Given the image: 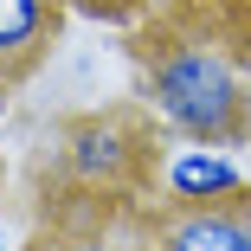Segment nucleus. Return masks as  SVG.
<instances>
[{"instance_id":"nucleus-3","label":"nucleus","mask_w":251,"mask_h":251,"mask_svg":"<svg viewBox=\"0 0 251 251\" xmlns=\"http://www.w3.org/2000/svg\"><path fill=\"white\" fill-rule=\"evenodd\" d=\"M142 219H148V200H116V193L39 180V226L20 251H148Z\"/></svg>"},{"instance_id":"nucleus-6","label":"nucleus","mask_w":251,"mask_h":251,"mask_svg":"<svg viewBox=\"0 0 251 251\" xmlns=\"http://www.w3.org/2000/svg\"><path fill=\"white\" fill-rule=\"evenodd\" d=\"M65 32V0H0V103L20 90Z\"/></svg>"},{"instance_id":"nucleus-2","label":"nucleus","mask_w":251,"mask_h":251,"mask_svg":"<svg viewBox=\"0 0 251 251\" xmlns=\"http://www.w3.org/2000/svg\"><path fill=\"white\" fill-rule=\"evenodd\" d=\"M155 123L142 103H116V110H90L52 129L45 148V187H84V193H116V200H148L155 193Z\"/></svg>"},{"instance_id":"nucleus-4","label":"nucleus","mask_w":251,"mask_h":251,"mask_svg":"<svg viewBox=\"0 0 251 251\" xmlns=\"http://www.w3.org/2000/svg\"><path fill=\"white\" fill-rule=\"evenodd\" d=\"M251 174L226 142H174L155 161V193L148 206H219V200H245Z\"/></svg>"},{"instance_id":"nucleus-5","label":"nucleus","mask_w":251,"mask_h":251,"mask_svg":"<svg viewBox=\"0 0 251 251\" xmlns=\"http://www.w3.org/2000/svg\"><path fill=\"white\" fill-rule=\"evenodd\" d=\"M148 251H251V193L219 206H148Z\"/></svg>"},{"instance_id":"nucleus-1","label":"nucleus","mask_w":251,"mask_h":251,"mask_svg":"<svg viewBox=\"0 0 251 251\" xmlns=\"http://www.w3.org/2000/svg\"><path fill=\"white\" fill-rule=\"evenodd\" d=\"M135 103L168 142H251V71L206 7L168 13L135 39Z\"/></svg>"},{"instance_id":"nucleus-7","label":"nucleus","mask_w":251,"mask_h":251,"mask_svg":"<svg viewBox=\"0 0 251 251\" xmlns=\"http://www.w3.org/2000/svg\"><path fill=\"white\" fill-rule=\"evenodd\" d=\"M65 7H77V13H97V20H116V13H129L135 0H65Z\"/></svg>"},{"instance_id":"nucleus-8","label":"nucleus","mask_w":251,"mask_h":251,"mask_svg":"<svg viewBox=\"0 0 251 251\" xmlns=\"http://www.w3.org/2000/svg\"><path fill=\"white\" fill-rule=\"evenodd\" d=\"M0 187H7V161H0Z\"/></svg>"},{"instance_id":"nucleus-9","label":"nucleus","mask_w":251,"mask_h":251,"mask_svg":"<svg viewBox=\"0 0 251 251\" xmlns=\"http://www.w3.org/2000/svg\"><path fill=\"white\" fill-rule=\"evenodd\" d=\"M0 251H13V245H7V232H0Z\"/></svg>"}]
</instances>
